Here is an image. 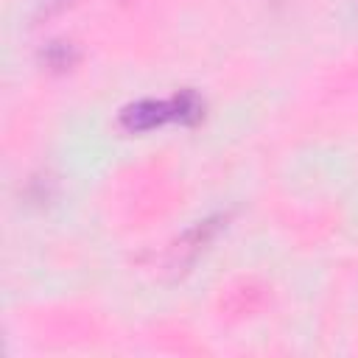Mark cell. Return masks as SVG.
Here are the masks:
<instances>
[{
	"instance_id": "6da1fadb",
	"label": "cell",
	"mask_w": 358,
	"mask_h": 358,
	"mask_svg": "<svg viewBox=\"0 0 358 358\" xmlns=\"http://www.w3.org/2000/svg\"><path fill=\"white\" fill-rule=\"evenodd\" d=\"M165 120H179L176 117V101H137L120 112V123L129 131H145L154 126H162Z\"/></svg>"
}]
</instances>
